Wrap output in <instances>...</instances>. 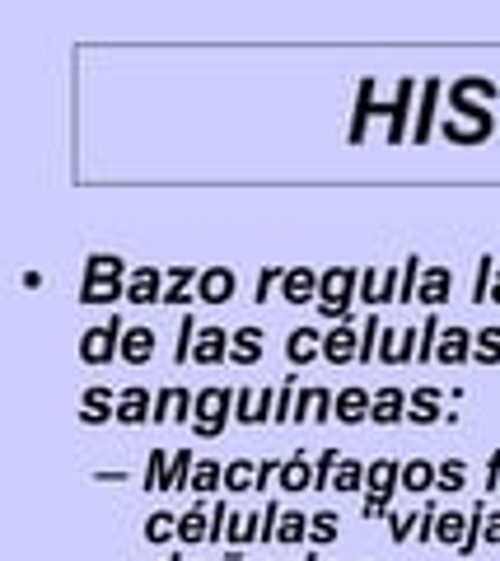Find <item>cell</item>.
<instances>
[{
  "instance_id": "obj_1",
  "label": "cell",
  "mask_w": 500,
  "mask_h": 561,
  "mask_svg": "<svg viewBox=\"0 0 500 561\" xmlns=\"http://www.w3.org/2000/svg\"><path fill=\"white\" fill-rule=\"evenodd\" d=\"M113 300H127V262L117 253H94L85 262L80 304H113Z\"/></svg>"
},
{
  "instance_id": "obj_2",
  "label": "cell",
  "mask_w": 500,
  "mask_h": 561,
  "mask_svg": "<svg viewBox=\"0 0 500 561\" xmlns=\"http://www.w3.org/2000/svg\"><path fill=\"white\" fill-rule=\"evenodd\" d=\"M360 300V272L356 267H328L318 276V314L332 323H346L351 304Z\"/></svg>"
},
{
  "instance_id": "obj_3",
  "label": "cell",
  "mask_w": 500,
  "mask_h": 561,
  "mask_svg": "<svg viewBox=\"0 0 500 561\" xmlns=\"http://www.w3.org/2000/svg\"><path fill=\"white\" fill-rule=\"evenodd\" d=\"M398 477H402V463L374 459L370 473H365V501H360V515L365 519L388 515V501H393V491H398Z\"/></svg>"
},
{
  "instance_id": "obj_4",
  "label": "cell",
  "mask_w": 500,
  "mask_h": 561,
  "mask_svg": "<svg viewBox=\"0 0 500 561\" xmlns=\"http://www.w3.org/2000/svg\"><path fill=\"white\" fill-rule=\"evenodd\" d=\"M229 407H234V393L229 389H201L197 403H192V435L197 440H215V435L225 431Z\"/></svg>"
},
{
  "instance_id": "obj_5",
  "label": "cell",
  "mask_w": 500,
  "mask_h": 561,
  "mask_svg": "<svg viewBox=\"0 0 500 561\" xmlns=\"http://www.w3.org/2000/svg\"><path fill=\"white\" fill-rule=\"evenodd\" d=\"M122 318H108V323H99V328H89L85 337H80V360L85 365H108L113 356H122Z\"/></svg>"
},
{
  "instance_id": "obj_6",
  "label": "cell",
  "mask_w": 500,
  "mask_h": 561,
  "mask_svg": "<svg viewBox=\"0 0 500 561\" xmlns=\"http://www.w3.org/2000/svg\"><path fill=\"white\" fill-rule=\"evenodd\" d=\"M192 403H197V393H187L178 389V384H169V389H159L155 393V417L150 421H178V426H192Z\"/></svg>"
},
{
  "instance_id": "obj_7",
  "label": "cell",
  "mask_w": 500,
  "mask_h": 561,
  "mask_svg": "<svg viewBox=\"0 0 500 561\" xmlns=\"http://www.w3.org/2000/svg\"><path fill=\"white\" fill-rule=\"evenodd\" d=\"M127 304H164V272L159 267H136L127 276Z\"/></svg>"
},
{
  "instance_id": "obj_8",
  "label": "cell",
  "mask_w": 500,
  "mask_h": 561,
  "mask_svg": "<svg viewBox=\"0 0 500 561\" xmlns=\"http://www.w3.org/2000/svg\"><path fill=\"white\" fill-rule=\"evenodd\" d=\"M318 276L314 267H286L281 276V300L286 304H318Z\"/></svg>"
},
{
  "instance_id": "obj_9",
  "label": "cell",
  "mask_w": 500,
  "mask_h": 561,
  "mask_svg": "<svg viewBox=\"0 0 500 561\" xmlns=\"http://www.w3.org/2000/svg\"><path fill=\"white\" fill-rule=\"evenodd\" d=\"M332 412H337V398H332L328 389H304L300 398H295V426L300 421H314V426H323V421H332Z\"/></svg>"
},
{
  "instance_id": "obj_10",
  "label": "cell",
  "mask_w": 500,
  "mask_h": 561,
  "mask_svg": "<svg viewBox=\"0 0 500 561\" xmlns=\"http://www.w3.org/2000/svg\"><path fill=\"white\" fill-rule=\"evenodd\" d=\"M416 342H421V332L416 328H402V332L384 328L379 332V360H384V365H402V360L416 356Z\"/></svg>"
},
{
  "instance_id": "obj_11",
  "label": "cell",
  "mask_w": 500,
  "mask_h": 561,
  "mask_svg": "<svg viewBox=\"0 0 500 561\" xmlns=\"http://www.w3.org/2000/svg\"><path fill=\"white\" fill-rule=\"evenodd\" d=\"M360 356V332L351 328V323H337V328L323 337V360L328 365H346V360Z\"/></svg>"
},
{
  "instance_id": "obj_12",
  "label": "cell",
  "mask_w": 500,
  "mask_h": 561,
  "mask_svg": "<svg viewBox=\"0 0 500 561\" xmlns=\"http://www.w3.org/2000/svg\"><path fill=\"white\" fill-rule=\"evenodd\" d=\"M234 272L229 267H206L201 272V281H197V300L201 304H225V300H234Z\"/></svg>"
},
{
  "instance_id": "obj_13",
  "label": "cell",
  "mask_w": 500,
  "mask_h": 561,
  "mask_svg": "<svg viewBox=\"0 0 500 561\" xmlns=\"http://www.w3.org/2000/svg\"><path fill=\"white\" fill-rule=\"evenodd\" d=\"M229 360V332L225 328H201L192 342V365H220Z\"/></svg>"
},
{
  "instance_id": "obj_14",
  "label": "cell",
  "mask_w": 500,
  "mask_h": 561,
  "mask_svg": "<svg viewBox=\"0 0 500 561\" xmlns=\"http://www.w3.org/2000/svg\"><path fill=\"white\" fill-rule=\"evenodd\" d=\"M374 113H379V99H374V80L365 75V80H360V89H356V113H351V131H346V141H351V145L365 141V127H370Z\"/></svg>"
},
{
  "instance_id": "obj_15",
  "label": "cell",
  "mask_w": 500,
  "mask_h": 561,
  "mask_svg": "<svg viewBox=\"0 0 500 561\" xmlns=\"http://www.w3.org/2000/svg\"><path fill=\"white\" fill-rule=\"evenodd\" d=\"M155 417V407H150V393L141 389V384H131V389L117 393V421L122 426H141V421Z\"/></svg>"
},
{
  "instance_id": "obj_16",
  "label": "cell",
  "mask_w": 500,
  "mask_h": 561,
  "mask_svg": "<svg viewBox=\"0 0 500 561\" xmlns=\"http://www.w3.org/2000/svg\"><path fill=\"white\" fill-rule=\"evenodd\" d=\"M435 360L440 365H463V360H472V332L468 328H449L440 332V346H435Z\"/></svg>"
},
{
  "instance_id": "obj_17",
  "label": "cell",
  "mask_w": 500,
  "mask_h": 561,
  "mask_svg": "<svg viewBox=\"0 0 500 561\" xmlns=\"http://www.w3.org/2000/svg\"><path fill=\"white\" fill-rule=\"evenodd\" d=\"M113 417H117L113 389H103V384L85 389V403H80V421H85V426H103V421H113Z\"/></svg>"
},
{
  "instance_id": "obj_18",
  "label": "cell",
  "mask_w": 500,
  "mask_h": 561,
  "mask_svg": "<svg viewBox=\"0 0 500 561\" xmlns=\"http://www.w3.org/2000/svg\"><path fill=\"white\" fill-rule=\"evenodd\" d=\"M314 356H323V332L304 328V323H300V328L286 337V360H290V365H309Z\"/></svg>"
},
{
  "instance_id": "obj_19",
  "label": "cell",
  "mask_w": 500,
  "mask_h": 561,
  "mask_svg": "<svg viewBox=\"0 0 500 561\" xmlns=\"http://www.w3.org/2000/svg\"><path fill=\"white\" fill-rule=\"evenodd\" d=\"M379 113H388V145H402V136H407V113H412V80H402L398 99L388 103V108H379Z\"/></svg>"
},
{
  "instance_id": "obj_20",
  "label": "cell",
  "mask_w": 500,
  "mask_h": 561,
  "mask_svg": "<svg viewBox=\"0 0 500 561\" xmlns=\"http://www.w3.org/2000/svg\"><path fill=\"white\" fill-rule=\"evenodd\" d=\"M276 491H314V463L304 459V454H290V459L281 463Z\"/></svg>"
},
{
  "instance_id": "obj_21",
  "label": "cell",
  "mask_w": 500,
  "mask_h": 561,
  "mask_svg": "<svg viewBox=\"0 0 500 561\" xmlns=\"http://www.w3.org/2000/svg\"><path fill=\"white\" fill-rule=\"evenodd\" d=\"M449 286H454V272H449V267H426V272H421V286H416V300L435 309V304H444Z\"/></svg>"
},
{
  "instance_id": "obj_22",
  "label": "cell",
  "mask_w": 500,
  "mask_h": 561,
  "mask_svg": "<svg viewBox=\"0 0 500 561\" xmlns=\"http://www.w3.org/2000/svg\"><path fill=\"white\" fill-rule=\"evenodd\" d=\"M370 417L379 421V426H398V421L407 417V393H402V389H379V393H374Z\"/></svg>"
},
{
  "instance_id": "obj_23",
  "label": "cell",
  "mask_w": 500,
  "mask_h": 561,
  "mask_svg": "<svg viewBox=\"0 0 500 561\" xmlns=\"http://www.w3.org/2000/svg\"><path fill=\"white\" fill-rule=\"evenodd\" d=\"M370 407H374V398L365 389H342L337 393V421H342V426H360V421L370 417Z\"/></svg>"
},
{
  "instance_id": "obj_24",
  "label": "cell",
  "mask_w": 500,
  "mask_h": 561,
  "mask_svg": "<svg viewBox=\"0 0 500 561\" xmlns=\"http://www.w3.org/2000/svg\"><path fill=\"white\" fill-rule=\"evenodd\" d=\"M201 281L197 267H187V262H178V267H169L164 272V304H187V290Z\"/></svg>"
},
{
  "instance_id": "obj_25",
  "label": "cell",
  "mask_w": 500,
  "mask_h": 561,
  "mask_svg": "<svg viewBox=\"0 0 500 561\" xmlns=\"http://www.w3.org/2000/svg\"><path fill=\"white\" fill-rule=\"evenodd\" d=\"M440 403H444L440 389H416L412 398H407V417H412L416 426H435V421H440Z\"/></svg>"
},
{
  "instance_id": "obj_26",
  "label": "cell",
  "mask_w": 500,
  "mask_h": 561,
  "mask_svg": "<svg viewBox=\"0 0 500 561\" xmlns=\"http://www.w3.org/2000/svg\"><path fill=\"white\" fill-rule=\"evenodd\" d=\"M440 80H426L421 85V113H416V127H412V141L426 145L430 141V127H435V99H440Z\"/></svg>"
},
{
  "instance_id": "obj_27",
  "label": "cell",
  "mask_w": 500,
  "mask_h": 561,
  "mask_svg": "<svg viewBox=\"0 0 500 561\" xmlns=\"http://www.w3.org/2000/svg\"><path fill=\"white\" fill-rule=\"evenodd\" d=\"M229 360H234V365H253V360H262V332L258 328L229 332Z\"/></svg>"
},
{
  "instance_id": "obj_28",
  "label": "cell",
  "mask_w": 500,
  "mask_h": 561,
  "mask_svg": "<svg viewBox=\"0 0 500 561\" xmlns=\"http://www.w3.org/2000/svg\"><path fill=\"white\" fill-rule=\"evenodd\" d=\"M150 356H155V332L150 328H127L122 332V360H127V365H145Z\"/></svg>"
},
{
  "instance_id": "obj_29",
  "label": "cell",
  "mask_w": 500,
  "mask_h": 561,
  "mask_svg": "<svg viewBox=\"0 0 500 561\" xmlns=\"http://www.w3.org/2000/svg\"><path fill=\"white\" fill-rule=\"evenodd\" d=\"M178 538L183 543H211V510L192 505L187 515H178Z\"/></svg>"
},
{
  "instance_id": "obj_30",
  "label": "cell",
  "mask_w": 500,
  "mask_h": 561,
  "mask_svg": "<svg viewBox=\"0 0 500 561\" xmlns=\"http://www.w3.org/2000/svg\"><path fill=\"white\" fill-rule=\"evenodd\" d=\"M398 487H402V491H435V463H426V459L402 463Z\"/></svg>"
},
{
  "instance_id": "obj_31",
  "label": "cell",
  "mask_w": 500,
  "mask_h": 561,
  "mask_svg": "<svg viewBox=\"0 0 500 561\" xmlns=\"http://www.w3.org/2000/svg\"><path fill=\"white\" fill-rule=\"evenodd\" d=\"M253 538H262V515H239V510H229L225 543H253Z\"/></svg>"
},
{
  "instance_id": "obj_32",
  "label": "cell",
  "mask_w": 500,
  "mask_h": 561,
  "mask_svg": "<svg viewBox=\"0 0 500 561\" xmlns=\"http://www.w3.org/2000/svg\"><path fill=\"white\" fill-rule=\"evenodd\" d=\"M463 538H468V515L440 510V515H435V543H454V547H463Z\"/></svg>"
},
{
  "instance_id": "obj_33",
  "label": "cell",
  "mask_w": 500,
  "mask_h": 561,
  "mask_svg": "<svg viewBox=\"0 0 500 561\" xmlns=\"http://www.w3.org/2000/svg\"><path fill=\"white\" fill-rule=\"evenodd\" d=\"M365 463L360 459H342L337 463V473H332V491H365Z\"/></svg>"
},
{
  "instance_id": "obj_34",
  "label": "cell",
  "mask_w": 500,
  "mask_h": 561,
  "mask_svg": "<svg viewBox=\"0 0 500 561\" xmlns=\"http://www.w3.org/2000/svg\"><path fill=\"white\" fill-rule=\"evenodd\" d=\"M472 360L477 365H500V328L472 332Z\"/></svg>"
},
{
  "instance_id": "obj_35",
  "label": "cell",
  "mask_w": 500,
  "mask_h": 561,
  "mask_svg": "<svg viewBox=\"0 0 500 561\" xmlns=\"http://www.w3.org/2000/svg\"><path fill=\"white\" fill-rule=\"evenodd\" d=\"M220 482H225V468L215 459H201L197 468H192V482H187V487L201 491V496H211V491H220Z\"/></svg>"
},
{
  "instance_id": "obj_36",
  "label": "cell",
  "mask_w": 500,
  "mask_h": 561,
  "mask_svg": "<svg viewBox=\"0 0 500 561\" xmlns=\"http://www.w3.org/2000/svg\"><path fill=\"white\" fill-rule=\"evenodd\" d=\"M258 487V463L253 459H234L225 468V491H253Z\"/></svg>"
},
{
  "instance_id": "obj_37",
  "label": "cell",
  "mask_w": 500,
  "mask_h": 561,
  "mask_svg": "<svg viewBox=\"0 0 500 561\" xmlns=\"http://www.w3.org/2000/svg\"><path fill=\"white\" fill-rule=\"evenodd\" d=\"M169 449H150V463H145V491H169Z\"/></svg>"
},
{
  "instance_id": "obj_38",
  "label": "cell",
  "mask_w": 500,
  "mask_h": 561,
  "mask_svg": "<svg viewBox=\"0 0 500 561\" xmlns=\"http://www.w3.org/2000/svg\"><path fill=\"white\" fill-rule=\"evenodd\" d=\"M309 538V515H300V510H286L281 515V524H276V543H304Z\"/></svg>"
},
{
  "instance_id": "obj_39",
  "label": "cell",
  "mask_w": 500,
  "mask_h": 561,
  "mask_svg": "<svg viewBox=\"0 0 500 561\" xmlns=\"http://www.w3.org/2000/svg\"><path fill=\"white\" fill-rule=\"evenodd\" d=\"M463 482H468V463L463 459H444L435 468V491H463Z\"/></svg>"
},
{
  "instance_id": "obj_40",
  "label": "cell",
  "mask_w": 500,
  "mask_h": 561,
  "mask_svg": "<svg viewBox=\"0 0 500 561\" xmlns=\"http://www.w3.org/2000/svg\"><path fill=\"white\" fill-rule=\"evenodd\" d=\"M169 538H178V515L155 510V515L145 519V543H169Z\"/></svg>"
},
{
  "instance_id": "obj_41",
  "label": "cell",
  "mask_w": 500,
  "mask_h": 561,
  "mask_svg": "<svg viewBox=\"0 0 500 561\" xmlns=\"http://www.w3.org/2000/svg\"><path fill=\"white\" fill-rule=\"evenodd\" d=\"M192 454L187 449H173V459H169V491H187V482H192Z\"/></svg>"
},
{
  "instance_id": "obj_42",
  "label": "cell",
  "mask_w": 500,
  "mask_h": 561,
  "mask_svg": "<svg viewBox=\"0 0 500 561\" xmlns=\"http://www.w3.org/2000/svg\"><path fill=\"white\" fill-rule=\"evenodd\" d=\"M379 332H384V323H379V314L365 318V328H360V365H370L374 356H379Z\"/></svg>"
},
{
  "instance_id": "obj_43",
  "label": "cell",
  "mask_w": 500,
  "mask_h": 561,
  "mask_svg": "<svg viewBox=\"0 0 500 561\" xmlns=\"http://www.w3.org/2000/svg\"><path fill=\"white\" fill-rule=\"evenodd\" d=\"M337 524H342V519L332 515V510H318V515H309V543H332V538H337Z\"/></svg>"
},
{
  "instance_id": "obj_44",
  "label": "cell",
  "mask_w": 500,
  "mask_h": 561,
  "mask_svg": "<svg viewBox=\"0 0 500 561\" xmlns=\"http://www.w3.org/2000/svg\"><path fill=\"white\" fill-rule=\"evenodd\" d=\"M234 417H239L243 426H262V412H258V393H253V389H239V393H234Z\"/></svg>"
},
{
  "instance_id": "obj_45",
  "label": "cell",
  "mask_w": 500,
  "mask_h": 561,
  "mask_svg": "<svg viewBox=\"0 0 500 561\" xmlns=\"http://www.w3.org/2000/svg\"><path fill=\"white\" fill-rule=\"evenodd\" d=\"M440 318L430 314L426 323H421V342H416V360H435V346H440Z\"/></svg>"
},
{
  "instance_id": "obj_46",
  "label": "cell",
  "mask_w": 500,
  "mask_h": 561,
  "mask_svg": "<svg viewBox=\"0 0 500 561\" xmlns=\"http://www.w3.org/2000/svg\"><path fill=\"white\" fill-rule=\"evenodd\" d=\"M337 449H323L318 454V463H314V491H332V473H337Z\"/></svg>"
},
{
  "instance_id": "obj_47",
  "label": "cell",
  "mask_w": 500,
  "mask_h": 561,
  "mask_svg": "<svg viewBox=\"0 0 500 561\" xmlns=\"http://www.w3.org/2000/svg\"><path fill=\"white\" fill-rule=\"evenodd\" d=\"M416 286H421V258L412 253V258L402 262V290H398V304H412Z\"/></svg>"
},
{
  "instance_id": "obj_48",
  "label": "cell",
  "mask_w": 500,
  "mask_h": 561,
  "mask_svg": "<svg viewBox=\"0 0 500 561\" xmlns=\"http://www.w3.org/2000/svg\"><path fill=\"white\" fill-rule=\"evenodd\" d=\"M197 318L192 314H183V328H178V351H173V360H178V365H187V360H192V342H197Z\"/></svg>"
},
{
  "instance_id": "obj_49",
  "label": "cell",
  "mask_w": 500,
  "mask_h": 561,
  "mask_svg": "<svg viewBox=\"0 0 500 561\" xmlns=\"http://www.w3.org/2000/svg\"><path fill=\"white\" fill-rule=\"evenodd\" d=\"M290 417H295V374H290L286 384H281V393H276V412H272L276 426H286Z\"/></svg>"
},
{
  "instance_id": "obj_50",
  "label": "cell",
  "mask_w": 500,
  "mask_h": 561,
  "mask_svg": "<svg viewBox=\"0 0 500 561\" xmlns=\"http://www.w3.org/2000/svg\"><path fill=\"white\" fill-rule=\"evenodd\" d=\"M281 276H286V267H262L258 290H253V295H258V304H262V300H272V290L281 286Z\"/></svg>"
},
{
  "instance_id": "obj_51",
  "label": "cell",
  "mask_w": 500,
  "mask_h": 561,
  "mask_svg": "<svg viewBox=\"0 0 500 561\" xmlns=\"http://www.w3.org/2000/svg\"><path fill=\"white\" fill-rule=\"evenodd\" d=\"M491 276H496V267H491V258L477 262V286H472V300H486L491 295Z\"/></svg>"
},
{
  "instance_id": "obj_52",
  "label": "cell",
  "mask_w": 500,
  "mask_h": 561,
  "mask_svg": "<svg viewBox=\"0 0 500 561\" xmlns=\"http://www.w3.org/2000/svg\"><path fill=\"white\" fill-rule=\"evenodd\" d=\"M276 524H281V505L267 501V505H262V543H272V538H276Z\"/></svg>"
},
{
  "instance_id": "obj_53",
  "label": "cell",
  "mask_w": 500,
  "mask_h": 561,
  "mask_svg": "<svg viewBox=\"0 0 500 561\" xmlns=\"http://www.w3.org/2000/svg\"><path fill=\"white\" fill-rule=\"evenodd\" d=\"M379 281H384V276H379V272H360V300L379 304Z\"/></svg>"
},
{
  "instance_id": "obj_54",
  "label": "cell",
  "mask_w": 500,
  "mask_h": 561,
  "mask_svg": "<svg viewBox=\"0 0 500 561\" xmlns=\"http://www.w3.org/2000/svg\"><path fill=\"white\" fill-rule=\"evenodd\" d=\"M407 533H412V519H407V515H393V543H407Z\"/></svg>"
},
{
  "instance_id": "obj_55",
  "label": "cell",
  "mask_w": 500,
  "mask_h": 561,
  "mask_svg": "<svg viewBox=\"0 0 500 561\" xmlns=\"http://www.w3.org/2000/svg\"><path fill=\"white\" fill-rule=\"evenodd\" d=\"M486 543H500V510H491V515H486Z\"/></svg>"
},
{
  "instance_id": "obj_56",
  "label": "cell",
  "mask_w": 500,
  "mask_h": 561,
  "mask_svg": "<svg viewBox=\"0 0 500 561\" xmlns=\"http://www.w3.org/2000/svg\"><path fill=\"white\" fill-rule=\"evenodd\" d=\"M486 487H500V449L491 454V473H486Z\"/></svg>"
},
{
  "instance_id": "obj_57",
  "label": "cell",
  "mask_w": 500,
  "mask_h": 561,
  "mask_svg": "<svg viewBox=\"0 0 500 561\" xmlns=\"http://www.w3.org/2000/svg\"><path fill=\"white\" fill-rule=\"evenodd\" d=\"M486 300H491V304H500V272L491 276V295H486Z\"/></svg>"
},
{
  "instance_id": "obj_58",
  "label": "cell",
  "mask_w": 500,
  "mask_h": 561,
  "mask_svg": "<svg viewBox=\"0 0 500 561\" xmlns=\"http://www.w3.org/2000/svg\"><path fill=\"white\" fill-rule=\"evenodd\" d=\"M225 561H243V557H239V552H225Z\"/></svg>"
},
{
  "instance_id": "obj_59",
  "label": "cell",
  "mask_w": 500,
  "mask_h": 561,
  "mask_svg": "<svg viewBox=\"0 0 500 561\" xmlns=\"http://www.w3.org/2000/svg\"><path fill=\"white\" fill-rule=\"evenodd\" d=\"M164 561H183V557H164Z\"/></svg>"
},
{
  "instance_id": "obj_60",
  "label": "cell",
  "mask_w": 500,
  "mask_h": 561,
  "mask_svg": "<svg viewBox=\"0 0 500 561\" xmlns=\"http://www.w3.org/2000/svg\"><path fill=\"white\" fill-rule=\"evenodd\" d=\"M300 561H318V557H300Z\"/></svg>"
}]
</instances>
